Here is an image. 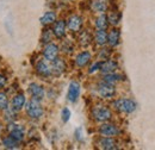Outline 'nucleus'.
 Here are the masks:
<instances>
[{
    "label": "nucleus",
    "instance_id": "nucleus-28",
    "mask_svg": "<svg viewBox=\"0 0 155 150\" xmlns=\"http://www.w3.org/2000/svg\"><path fill=\"white\" fill-rule=\"evenodd\" d=\"M51 37H53L51 31L50 30H45V31H43V35H42V42L43 43H49L51 41Z\"/></svg>",
    "mask_w": 155,
    "mask_h": 150
},
{
    "label": "nucleus",
    "instance_id": "nucleus-15",
    "mask_svg": "<svg viewBox=\"0 0 155 150\" xmlns=\"http://www.w3.org/2000/svg\"><path fill=\"white\" fill-rule=\"evenodd\" d=\"M91 58H92V55H91L90 51H82L77 56L75 63H77L78 67H85V66H87L90 63Z\"/></svg>",
    "mask_w": 155,
    "mask_h": 150
},
{
    "label": "nucleus",
    "instance_id": "nucleus-27",
    "mask_svg": "<svg viewBox=\"0 0 155 150\" xmlns=\"http://www.w3.org/2000/svg\"><path fill=\"white\" fill-rule=\"evenodd\" d=\"M8 107L7 95L5 93H0V111H5Z\"/></svg>",
    "mask_w": 155,
    "mask_h": 150
},
{
    "label": "nucleus",
    "instance_id": "nucleus-9",
    "mask_svg": "<svg viewBox=\"0 0 155 150\" xmlns=\"http://www.w3.org/2000/svg\"><path fill=\"white\" fill-rule=\"evenodd\" d=\"M118 68V63L114 60H107L104 62H100V68L99 70L103 74H109V73H115Z\"/></svg>",
    "mask_w": 155,
    "mask_h": 150
},
{
    "label": "nucleus",
    "instance_id": "nucleus-20",
    "mask_svg": "<svg viewBox=\"0 0 155 150\" xmlns=\"http://www.w3.org/2000/svg\"><path fill=\"white\" fill-rule=\"evenodd\" d=\"M55 20H56V13L53 12V11H48V12H45V13L42 16V18H41V24H42V25H49V24L55 23Z\"/></svg>",
    "mask_w": 155,
    "mask_h": 150
},
{
    "label": "nucleus",
    "instance_id": "nucleus-4",
    "mask_svg": "<svg viewBox=\"0 0 155 150\" xmlns=\"http://www.w3.org/2000/svg\"><path fill=\"white\" fill-rule=\"evenodd\" d=\"M98 94L104 98V99H110L112 98L115 94H116V88H115V85H111L109 82H100L98 85Z\"/></svg>",
    "mask_w": 155,
    "mask_h": 150
},
{
    "label": "nucleus",
    "instance_id": "nucleus-21",
    "mask_svg": "<svg viewBox=\"0 0 155 150\" xmlns=\"http://www.w3.org/2000/svg\"><path fill=\"white\" fill-rule=\"evenodd\" d=\"M94 39H96V43L98 45H105L107 43V34L105 30H101V29H98L96 35H94Z\"/></svg>",
    "mask_w": 155,
    "mask_h": 150
},
{
    "label": "nucleus",
    "instance_id": "nucleus-1",
    "mask_svg": "<svg viewBox=\"0 0 155 150\" xmlns=\"http://www.w3.org/2000/svg\"><path fill=\"white\" fill-rule=\"evenodd\" d=\"M114 107L118 112L133 113L136 110V103L131 99L122 98V99H117L114 103Z\"/></svg>",
    "mask_w": 155,
    "mask_h": 150
},
{
    "label": "nucleus",
    "instance_id": "nucleus-14",
    "mask_svg": "<svg viewBox=\"0 0 155 150\" xmlns=\"http://www.w3.org/2000/svg\"><path fill=\"white\" fill-rule=\"evenodd\" d=\"M53 32L58 38H63L66 36V23L64 20H58L54 24Z\"/></svg>",
    "mask_w": 155,
    "mask_h": 150
},
{
    "label": "nucleus",
    "instance_id": "nucleus-19",
    "mask_svg": "<svg viewBox=\"0 0 155 150\" xmlns=\"http://www.w3.org/2000/svg\"><path fill=\"white\" fill-rule=\"evenodd\" d=\"M92 8L96 12L104 13L106 11V8H107V0H93Z\"/></svg>",
    "mask_w": 155,
    "mask_h": 150
},
{
    "label": "nucleus",
    "instance_id": "nucleus-2",
    "mask_svg": "<svg viewBox=\"0 0 155 150\" xmlns=\"http://www.w3.org/2000/svg\"><path fill=\"white\" fill-rule=\"evenodd\" d=\"M25 110H26L28 116H29L31 119H38V118H41V117L43 116V109H42V106H41L39 100L34 99V98L26 104Z\"/></svg>",
    "mask_w": 155,
    "mask_h": 150
},
{
    "label": "nucleus",
    "instance_id": "nucleus-30",
    "mask_svg": "<svg viewBox=\"0 0 155 150\" xmlns=\"http://www.w3.org/2000/svg\"><path fill=\"white\" fill-rule=\"evenodd\" d=\"M62 50L64 51V53H72L73 51V45H72V43L69 42V41H66L63 44H62Z\"/></svg>",
    "mask_w": 155,
    "mask_h": 150
},
{
    "label": "nucleus",
    "instance_id": "nucleus-11",
    "mask_svg": "<svg viewBox=\"0 0 155 150\" xmlns=\"http://www.w3.org/2000/svg\"><path fill=\"white\" fill-rule=\"evenodd\" d=\"M29 93L31 94V96L34 99H37V100H42L45 95L44 88L38 83H31L29 86Z\"/></svg>",
    "mask_w": 155,
    "mask_h": 150
},
{
    "label": "nucleus",
    "instance_id": "nucleus-10",
    "mask_svg": "<svg viewBox=\"0 0 155 150\" xmlns=\"http://www.w3.org/2000/svg\"><path fill=\"white\" fill-rule=\"evenodd\" d=\"M66 70V63L62 58H58L56 57L55 60L51 61V74L56 75H61L63 72Z\"/></svg>",
    "mask_w": 155,
    "mask_h": 150
},
{
    "label": "nucleus",
    "instance_id": "nucleus-6",
    "mask_svg": "<svg viewBox=\"0 0 155 150\" xmlns=\"http://www.w3.org/2000/svg\"><path fill=\"white\" fill-rule=\"evenodd\" d=\"M58 55V47L54 43H48L43 50V56L47 61H53Z\"/></svg>",
    "mask_w": 155,
    "mask_h": 150
},
{
    "label": "nucleus",
    "instance_id": "nucleus-12",
    "mask_svg": "<svg viewBox=\"0 0 155 150\" xmlns=\"http://www.w3.org/2000/svg\"><path fill=\"white\" fill-rule=\"evenodd\" d=\"M67 26L71 31L73 32H78L81 28H82V18L79 16H72L69 17L68 21H67Z\"/></svg>",
    "mask_w": 155,
    "mask_h": 150
},
{
    "label": "nucleus",
    "instance_id": "nucleus-26",
    "mask_svg": "<svg viewBox=\"0 0 155 150\" xmlns=\"http://www.w3.org/2000/svg\"><path fill=\"white\" fill-rule=\"evenodd\" d=\"M107 20H109V23H111L112 25H118L119 21H120V13H118V12H112V13H110L109 17H107Z\"/></svg>",
    "mask_w": 155,
    "mask_h": 150
},
{
    "label": "nucleus",
    "instance_id": "nucleus-7",
    "mask_svg": "<svg viewBox=\"0 0 155 150\" xmlns=\"http://www.w3.org/2000/svg\"><path fill=\"white\" fill-rule=\"evenodd\" d=\"M80 91H81V88H80L79 82H77V81L71 82L69 88H68V93H67V99H68V101L75 103L78 99H79V96H80Z\"/></svg>",
    "mask_w": 155,
    "mask_h": 150
},
{
    "label": "nucleus",
    "instance_id": "nucleus-23",
    "mask_svg": "<svg viewBox=\"0 0 155 150\" xmlns=\"http://www.w3.org/2000/svg\"><path fill=\"white\" fill-rule=\"evenodd\" d=\"M107 25H109V20H107V17L104 15V13H101L97 19H96V26H97V29H101V30H106V28H107Z\"/></svg>",
    "mask_w": 155,
    "mask_h": 150
},
{
    "label": "nucleus",
    "instance_id": "nucleus-18",
    "mask_svg": "<svg viewBox=\"0 0 155 150\" xmlns=\"http://www.w3.org/2000/svg\"><path fill=\"white\" fill-rule=\"evenodd\" d=\"M119 39H120V32L117 29H112L110 34H107V43L110 44V47H117L119 44Z\"/></svg>",
    "mask_w": 155,
    "mask_h": 150
},
{
    "label": "nucleus",
    "instance_id": "nucleus-17",
    "mask_svg": "<svg viewBox=\"0 0 155 150\" xmlns=\"http://www.w3.org/2000/svg\"><path fill=\"white\" fill-rule=\"evenodd\" d=\"M11 126L12 128H10V136L20 143L24 139V130H23V128L19 126V125H15V126L11 125Z\"/></svg>",
    "mask_w": 155,
    "mask_h": 150
},
{
    "label": "nucleus",
    "instance_id": "nucleus-16",
    "mask_svg": "<svg viewBox=\"0 0 155 150\" xmlns=\"http://www.w3.org/2000/svg\"><path fill=\"white\" fill-rule=\"evenodd\" d=\"M25 103H26L25 95L23 93L17 94V95H15L13 99H12V109L16 110V111H19V110H21V109L24 107Z\"/></svg>",
    "mask_w": 155,
    "mask_h": 150
},
{
    "label": "nucleus",
    "instance_id": "nucleus-13",
    "mask_svg": "<svg viewBox=\"0 0 155 150\" xmlns=\"http://www.w3.org/2000/svg\"><path fill=\"white\" fill-rule=\"evenodd\" d=\"M98 144H99V147H100L101 149H105V150H115L118 148L116 141H115L112 137H105V136H104V137L99 141Z\"/></svg>",
    "mask_w": 155,
    "mask_h": 150
},
{
    "label": "nucleus",
    "instance_id": "nucleus-32",
    "mask_svg": "<svg viewBox=\"0 0 155 150\" xmlns=\"http://www.w3.org/2000/svg\"><path fill=\"white\" fill-rule=\"evenodd\" d=\"M5 85H6V77L0 74V90H2L5 87Z\"/></svg>",
    "mask_w": 155,
    "mask_h": 150
},
{
    "label": "nucleus",
    "instance_id": "nucleus-31",
    "mask_svg": "<svg viewBox=\"0 0 155 150\" xmlns=\"http://www.w3.org/2000/svg\"><path fill=\"white\" fill-rule=\"evenodd\" d=\"M99 68H100V62H97V63H94L91 68H90V70H88V73L90 74H93L94 72H97V70H99Z\"/></svg>",
    "mask_w": 155,
    "mask_h": 150
},
{
    "label": "nucleus",
    "instance_id": "nucleus-8",
    "mask_svg": "<svg viewBox=\"0 0 155 150\" xmlns=\"http://www.w3.org/2000/svg\"><path fill=\"white\" fill-rule=\"evenodd\" d=\"M36 72L38 73L41 76H50L51 75V66L48 63V61L44 60H39L36 64Z\"/></svg>",
    "mask_w": 155,
    "mask_h": 150
},
{
    "label": "nucleus",
    "instance_id": "nucleus-22",
    "mask_svg": "<svg viewBox=\"0 0 155 150\" xmlns=\"http://www.w3.org/2000/svg\"><path fill=\"white\" fill-rule=\"evenodd\" d=\"M123 80V76L119 74H116V73H109V74H104V80L105 82H109L111 85H115L116 82Z\"/></svg>",
    "mask_w": 155,
    "mask_h": 150
},
{
    "label": "nucleus",
    "instance_id": "nucleus-25",
    "mask_svg": "<svg viewBox=\"0 0 155 150\" xmlns=\"http://www.w3.org/2000/svg\"><path fill=\"white\" fill-rule=\"evenodd\" d=\"M79 41H80V44L81 45H88L90 43H91V41H92V37H91V35L87 32V31H84L82 34H81V36L79 38Z\"/></svg>",
    "mask_w": 155,
    "mask_h": 150
},
{
    "label": "nucleus",
    "instance_id": "nucleus-3",
    "mask_svg": "<svg viewBox=\"0 0 155 150\" xmlns=\"http://www.w3.org/2000/svg\"><path fill=\"white\" fill-rule=\"evenodd\" d=\"M92 116H93V118H94L97 122L104 123V122H107V120L111 119L112 113H111L109 107L99 105V106H96V107L92 110Z\"/></svg>",
    "mask_w": 155,
    "mask_h": 150
},
{
    "label": "nucleus",
    "instance_id": "nucleus-29",
    "mask_svg": "<svg viewBox=\"0 0 155 150\" xmlns=\"http://www.w3.org/2000/svg\"><path fill=\"white\" fill-rule=\"evenodd\" d=\"M61 118H62V122H64V123H67V122L69 120V118H71V111H69L67 107H64V109L62 110V112H61Z\"/></svg>",
    "mask_w": 155,
    "mask_h": 150
},
{
    "label": "nucleus",
    "instance_id": "nucleus-5",
    "mask_svg": "<svg viewBox=\"0 0 155 150\" xmlns=\"http://www.w3.org/2000/svg\"><path fill=\"white\" fill-rule=\"evenodd\" d=\"M119 129L117 128L115 124H110V123H105L99 128V133L101 136H105V137H114L119 135Z\"/></svg>",
    "mask_w": 155,
    "mask_h": 150
},
{
    "label": "nucleus",
    "instance_id": "nucleus-24",
    "mask_svg": "<svg viewBox=\"0 0 155 150\" xmlns=\"http://www.w3.org/2000/svg\"><path fill=\"white\" fill-rule=\"evenodd\" d=\"M19 145V142H17L16 139H13L11 136L10 137H6L4 139V147L6 149H17Z\"/></svg>",
    "mask_w": 155,
    "mask_h": 150
},
{
    "label": "nucleus",
    "instance_id": "nucleus-33",
    "mask_svg": "<svg viewBox=\"0 0 155 150\" xmlns=\"http://www.w3.org/2000/svg\"><path fill=\"white\" fill-rule=\"evenodd\" d=\"M107 54H109V53H107V49H104V50H103V51H101V55H100V56L103 57H105V58H106V56H107Z\"/></svg>",
    "mask_w": 155,
    "mask_h": 150
}]
</instances>
